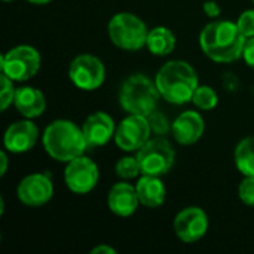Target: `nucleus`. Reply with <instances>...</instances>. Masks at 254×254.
Segmentation results:
<instances>
[{"instance_id": "c85d7f7f", "label": "nucleus", "mask_w": 254, "mask_h": 254, "mask_svg": "<svg viewBox=\"0 0 254 254\" xmlns=\"http://www.w3.org/2000/svg\"><path fill=\"white\" fill-rule=\"evenodd\" d=\"M91 254H116V250L112 249L110 246H106V244H100L97 247H94L91 250Z\"/></svg>"}, {"instance_id": "c756f323", "label": "nucleus", "mask_w": 254, "mask_h": 254, "mask_svg": "<svg viewBox=\"0 0 254 254\" xmlns=\"http://www.w3.org/2000/svg\"><path fill=\"white\" fill-rule=\"evenodd\" d=\"M0 162H1V167H0V176L3 177L7 171V165H9V158H7V150H1L0 152Z\"/></svg>"}, {"instance_id": "473e14b6", "label": "nucleus", "mask_w": 254, "mask_h": 254, "mask_svg": "<svg viewBox=\"0 0 254 254\" xmlns=\"http://www.w3.org/2000/svg\"><path fill=\"white\" fill-rule=\"evenodd\" d=\"M253 3H254V0H253Z\"/></svg>"}, {"instance_id": "20e7f679", "label": "nucleus", "mask_w": 254, "mask_h": 254, "mask_svg": "<svg viewBox=\"0 0 254 254\" xmlns=\"http://www.w3.org/2000/svg\"><path fill=\"white\" fill-rule=\"evenodd\" d=\"M161 94L156 83L146 74L135 73L127 77L119 91L121 107L128 115L149 116L156 110Z\"/></svg>"}, {"instance_id": "4be33fe9", "label": "nucleus", "mask_w": 254, "mask_h": 254, "mask_svg": "<svg viewBox=\"0 0 254 254\" xmlns=\"http://www.w3.org/2000/svg\"><path fill=\"white\" fill-rule=\"evenodd\" d=\"M115 173L122 180H132L141 174V168L137 156H124L115 165Z\"/></svg>"}, {"instance_id": "7c9ffc66", "label": "nucleus", "mask_w": 254, "mask_h": 254, "mask_svg": "<svg viewBox=\"0 0 254 254\" xmlns=\"http://www.w3.org/2000/svg\"><path fill=\"white\" fill-rule=\"evenodd\" d=\"M27 1H30L33 4H48L51 0H27Z\"/></svg>"}, {"instance_id": "39448f33", "label": "nucleus", "mask_w": 254, "mask_h": 254, "mask_svg": "<svg viewBox=\"0 0 254 254\" xmlns=\"http://www.w3.org/2000/svg\"><path fill=\"white\" fill-rule=\"evenodd\" d=\"M107 33L115 46L124 51H138L146 46L149 28L146 22L131 12L113 15L107 24Z\"/></svg>"}, {"instance_id": "7ed1b4c3", "label": "nucleus", "mask_w": 254, "mask_h": 254, "mask_svg": "<svg viewBox=\"0 0 254 254\" xmlns=\"http://www.w3.org/2000/svg\"><path fill=\"white\" fill-rule=\"evenodd\" d=\"M45 152L58 162H70L79 158L88 149L83 131L74 122L57 119L51 122L42 135Z\"/></svg>"}, {"instance_id": "423d86ee", "label": "nucleus", "mask_w": 254, "mask_h": 254, "mask_svg": "<svg viewBox=\"0 0 254 254\" xmlns=\"http://www.w3.org/2000/svg\"><path fill=\"white\" fill-rule=\"evenodd\" d=\"M141 174L162 177L171 171L176 162V152L173 144L162 135L150 137L149 141L135 152Z\"/></svg>"}, {"instance_id": "9d476101", "label": "nucleus", "mask_w": 254, "mask_h": 254, "mask_svg": "<svg viewBox=\"0 0 254 254\" xmlns=\"http://www.w3.org/2000/svg\"><path fill=\"white\" fill-rule=\"evenodd\" d=\"M100 179L98 165L88 156L82 155L67 162L64 170V183L67 189L77 195L89 193Z\"/></svg>"}, {"instance_id": "2f4dec72", "label": "nucleus", "mask_w": 254, "mask_h": 254, "mask_svg": "<svg viewBox=\"0 0 254 254\" xmlns=\"http://www.w3.org/2000/svg\"><path fill=\"white\" fill-rule=\"evenodd\" d=\"M3 1H12V0H3Z\"/></svg>"}, {"instance_id": "f03ea898", "label": "nucleus", "mask_w": 254, "mask_h": 254, "mask_svg": "<svg viewBox=\"0 0 254 254\" xmlns=\"http://www.w3.org/2000/svg\"><path fill=\"white\" fill-rule=\"evenodd\" d=\"M155 83L161 98L176 106H183L192 101V97L199 86L196 70L183 60H171L165 63L158 70Z\"/></svg>"}, {"instance_id": "9b49d317", "label": "nucleus", "mask_w": 254, "mask_h": 254, "mask_svg": "<svg viewBox=\"0 0 254 254\" xmlns=\"http://www.w3.org/2000/svg\"><path fill=\"white\" fill-rule=\"evenodd\" d=\"M16 196L21 204L36 208L48 204L54 196V185L48 174L33 173L25 176L16 188Z\"/></svg>"}, {"instance_id": "5701e85b", "label": "nucleus", "mask_w": 254, "mask_h": 254, "mask_svg": "<svg viewBox=\"0 0 254 254\" xmlns=\"http://www.w3.org/2000/svg\"><path fill=\"white\" fill-rule=\"evenodd\" d=\"M15 94H16V88L13 85V80L4 73H1V91H0V110L1 112H6L7 107L13 104Z\"/></svg>"}, {"instance_id": "a211bd4d", "label": "nucleus", "mask_w": 254, "mask_h": 254, "mask_svg": "<svg viewBox=\"0 0 254 254\" xmlns=\"http://www.w3.org/2000/svg\"><path fill=\"white\" fill-rule=\"evenodd\" d=\"M140 204L147 208H158L167 199V188L161 177L143 174L135 185Z\"/></svg>"}, {"instance_id": "4468645a", "label": "nucleus", "mask_w": 254, "mask_h": 254, "mask_svg": "<svg viewBox=\"0 0 254 254\" xmlns=\"http://www.w3.org/2000/svg\"><path fill=\"white\" fill-rule=\"evenodd\" d=\"M205 131V121L199 112L186 110L180 113L171 125L174 140L182 146H192L198 143Z\"/></svg>"}, {"instance_id": "412c9836", "label": "nucleus", "mask_w": 254, "mask_h": 254, "mask_svg": "<svg viewBox=\"0 0 254 254\" xmlns=\"http://www.w3.org/2000/svg\"><path fill=\"white\" fill-rule=\"evenodd\" d=\"M192 103L199 109V110H213L217 103H219V97H217V92L208 86V85H199L192 97Z\"/></svg>"}, {"instance_id": "a878e982", "label": "nucleus", "mask_w": 254, "mask_h": 254, "mask_svg": "<svg viewBox=\"0 0 254 254\" xmlns=\"http://www.w3.org/2000/svg\"><path fill=\"white\" fill-rule=\"evenodd\" d=\"M238 28L241 30V33L249 39L254 37V9H247L244 10L240 16H238Z\"/></svg>"}, {"instance_id": "f3484780", "label": "nucleus", "mask_w": 254, "mask_h": 254, "mask_svg": "<svg viewBox=\"0 0 254 254\" xmlns=\"http://www.w3.org/2000/svg\"><path fill=\"white\" fill-rule=\"evenodd\" d=\"M13 106L22 118L34 119L43 115L46 109V98L45 94L34 86H21L16 88Z\"/></svg>"}, {"instance_id": "bb28decb", "label": "nucleus", "mask_w": 254, "mask_h": 254, "mask_svg": "<svg viewBox=\"0 0 254 254\" xmlns=\"http://www.w3.org/2000/svg\"><path fill=\"white\" fill-rule=\"evenodd\" d=\"M243 60L246 61V64L254 70V37H249L246 40L244 45V51H243Z\"/></svg>"}, {"instance_id": "2eb2a0df", "label": "nucleus", "mask_w": 254, "mask_h": 254, "mask_svg": "<svg viewBox=\"0 0 254 254\" xmlns=\"http://www.w3.org/2000/svg\"><path fill=\"white\" fill-rule=\"evenodd\" d=\"M82 131L88 147H101L115 138L116 125L110 115L104 112H95L85 119Z\"/></svg>"}, {"instance_id": "393cba45", "label": "nucleus", "mask_w": 254, "mask_h": 254, "mask_svg": "<svg viewBox=\"0 0 254 254\" xmlns=\"http://www.w3.org/2000/svg\"><path fill=\"white\" fill-rule=\"evenodd\" d=\"M238 196L243 204L254 207V177L244 176V180L238 186Z\"/></svg>"}, {"instance_id": "aec40b11", "label": "nucleus", "mask_w": 254, "mask_h": 254, "mask_svg": "<svg viewBox=\"0 0 254 254\" xmlns=\"http://www.w3.org/2000/svg\"><path fill=\"white\" fill-rule=\"evenodd\" d=\"M234 161L243 176L254 177V135L244 137L235 147Z\"/></svg>"}, {"instance_id": "cd10ccee", "label": "nucleus", "mask_w": 254, "mask_h": 254, "mask_svg": "<svg viewBox=\"0 0 254 254\" xmlns=\"http://www.w3.org/2000/svg\"><path fill=\"white\" fill-rule=\"evenodd\" d=\"M202 10H204V13H205L208 18H211V19H217V18L220 16V13H222V9H220L219 3L214 1V0H207V1H204Z\"/></svg>"}, {"instance_id": "1a4fd4ad", "label": "nucleus", "mask_w": 254, "mask_h": 254, "mask_svg": "<svg viewBox=\"0 0 254 254\" xmlns=\"http://www.w3.org/2000/svg\"><path fill=\"white\" fill-rule=\"evenodd\" d=\"M150 134H152V128L147 116L128 115L116 127L113 140L121 150L131 153L143 147L149 141Z\"/></svg>"}, {"instance_id": "b1692460", "label": "nucleus", "mask_w": 254, "mask_h": 254, "mask_svg": "<svg viewBox=\"0 0 254 254\" xmlns=\"http://www.w3.org/2000/svg\"><path fill=\"white\" fill-rule=\"evenodd\" d=\"M149 122H150V128H152V132H155L156 135H165L170 129H171V125L168 122V119L161 113V112H152L149 116H147Z\"/></svg>"}, {"instance_id": "ddd939ff", "label": "nucleus", "mask_w": 254, "mask_h": 254, "mask_svg": "<svg viewBox=\"0 0 254 254\" xmlns=\"http://www.w3.org/2000/svg\"><path fill=\"white\" fill-rule=\"evenodd\" d=\"M39 138V129L31 119H22L10 124L3 135V146L9 153H25L31 150Z\"/></svg>"}, {"instance_id": "dca6fc26", "label": "nucleus", "mask_w": 254, "mask_h": 254, "mask_svg": "<svg viewBox=\"0 0 254 254\" xmlns=\"http://www.w3.org/2000/svg\"><path fill=\"white\" fill-rule=\"evenodd\" d=\"M107 205H109L110 211L119 217L132 216L140 205V199H138L135 186H132L131 183H127V182L115 183L109 190Z\"/></svg>"}, {"instance_id": "6ab92c4d", "label": "nucleus", "mask_w": 254, "mask_h": 254, "mask_svg": "<svg viewBox=\"0 0 254 254\" xmlns=\"http://www.w3.org/2000/svg\"><path fill=\"white\" fill-rule=\"evenodd\" d=\"M146 48L155 57H167L176 49V36L168 27L158 25L149 30Z\"/></svg>"}, {"instance_id": "0eeeda50", "label": "nucleus", "mask_w": 254, "mask_h": 254, "mask_svg": "<svg viewBox=\"0 0 254 254\" xmlns=\"http://www.w3.org/2000/svg\"><path fill=\"white\" fill-rule=\"evenodd\" d=\"M42 64L39 51L30 45H18L0 57L1 73L9 76L13 82H25L34 77Z\"/></svg>"}, {"instance_id": "f257e3e1", "label": "nucleus", "mask_w": 254, "mask_h": 254, "mask_svg": "<svg viewBox=\"0 0 254 254\" xmlns=\"http://www.w3.org/2000/svg\"><path fill=\"white\" fill-rule=\"evenodd\" d=\"M246 40L237 22L223 19L211 21L199 34L202 52L214 63H234L243 58Z\"/></svg>"}, {"instance_id": "6e6552de", "label": "nucleus", "mask_w": 254, "mask_h": 254, "mask_svg": "<svg viewBox=\"0 0 254 254\" xmlns=\"http://www.w3.org/2000/svg\"><path fill=\"white\" fill-rule=\"evenodd\" d=\"M68 77L76 88L82 91H95L106 80V68L98 57L80 54L70 63Z\"/></svg>"}, {"instance_id": "f8f14e48", "label": "nucleus", "mask_w": 254, "mask_h": 254, "mask_svg": "<svg viewBox=\"0 0 254 254\" xmlns=\"http://www.w3.org/2000/svg\"><path fill=\"white\" fill-rule=\"evenodd\" d=\"M174 234L176 237L186 243L192 244L199 241L208 231V216L199 207H186L177 213L174 217Z\"/></svg>"}]
</instances>
